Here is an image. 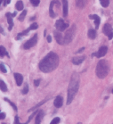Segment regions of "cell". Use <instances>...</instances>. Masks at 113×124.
I'll return each mask as SVG.
<instances>
[{
  "instance_id": "obj_28",
  "label": "cell",
  "mask_w": 113,
  "mask_h": 124,
  "mask_svg": "<svg viewBox=\"0 0 113 124\" xmlns=\"http://www.w3.org/2000/svg\"><path fill=\"white\" fill-rule=\"evenodd\" d=\"M28 85L25 84L24 85V87H23L22 91H21V93H22L23 95H26V94H28Z\"/></svg>"
},
{
  "instance_id": "obj_12",
  "label": "cell",
  "mask_w": 113,
  "mask_h": 124,
  "mask_svg": "<svg viewBox=\"0 0 113 124\" xmlns=\"http://www.w3.org/2000/svg\"><path fill=\"white\" fill-rule=\"evenodd\" d=\"M85 59V56H77V57H73L72 60H71V62L75 65H79L80 63H82L84 62Z\"/></svg>"
},
{
  "instance_id": "obj_14",
  "label": "cell",
  "mask_w": 113,
  "mask_h": 124,
  "mask_svg": "<svg viewBox=\"0 0 113 124\" xmlns=\"http://www.w3.org/2000/svg\"><path fill=\"white\" fill-rule=\"evenodd\" d=\"M90 19H93L94 21V25H95V29H98L100 25V23H101V19H100V17L98 15H96V14H92L89 16Z\"/></svg>"
},
{
  "instance_id": "obj_4",
  "label": "cell",
  "mask_w": 113,
  "mask_h": 124,
  "mask_svg": "<svg viewBox=\"0 0 113 124\" xmlns=\"http://www.w3.org/2000/svg\"><path fill=\"white\" fill-rule=\"evenodd\" d=\"M75 34H76V25L73 24L68 31H66L65 35H64V44L71 43L75 37Z\"/></svg>"
},
{
  "instance_id": "obj_33",
  "label": "cell",
  "mask_w": 113,
  "mask_h": 124,
  "mask_svg": "<svg viewBox=\"0 0 113 124\" xmlns=\"http://www.w3.org/2000/svg\"><path fill=\"white\" fill-rule=\"evenodd\" d=\"M0 70L3 72V73H6V68L5 67V65L3 64V63H0Z\"/></svg>"
},
{
  "instance_id": "obj_27",
  "label": "cell",
  "mask_w": 113,
  "mask_h": 124,
  "mask_svg": "<svg viewBox=\"0 0 113 124\" xmlns=\"http://www.w3.org/2000/svg\"><path fill=\"white\" fill-rule=\"evenodd\" d=\"M26 14H27V11H26V10H23L22 13L21 14L20 17H19V21H20V22H22V21L24 20V18L26 17Z\"/></svg>"
},
{
  "instance_id": "obj_22",
  "label": "cell",
  "mask_w": 113,
  "mask_h": 124,
  "mask_svg": "<svg viewBox=\"0 0 113 124\" xmlns=\"http://www.w3.org/2000/svg\"><path fill=\"white\" fill-rule=\"evenodd\" d=\"M15 7H16V9H17L18 11H21V10H23V3L22 1H21V0H19V1H17V3H16V5H15Z\"/></svg>"
},
{
  "instance_id": "obj_9",
  "label": "cell",
  "mask_w": 113,
  "mask_h": 124,
  "mask_svg": "<svg viewBox=\"0 0 113 124\" xmlns=\"http://www.w3.org/2000/svg\"><path fill=\"white\" fill-rule=\"evenodd\" d=\"M54 38L56 39L57 43L60 45H64V36H62L61 31H54Z\"/></svg>"
},
{
  "instance_id": "obj_7",
  "label": "cell",
  "mask_w": 113,
  "mask_h": 124,
  "mask_svg": "<svg viewBox=\"0 0 113 124\" xmlns=\"http://www.w3.org/2000/svg\"><path fill=\"white\" fill-rule=\"evenodd\" d=\"M68 27H69L68 23H64V21L62 20V19L58 20L56 23H55V28L57 29V31H61V32H62V31H65Z\"/></svg>"
},
{
  "instance_id": "obj_5",
  "label": "cell",
  "mask_w": 113,
  "mask_h": 124,
  "mask_svg": "<svg viewBox=\"0 0 113 124\" xmlns=\"http://www.w3.org/2000/svg\"><path fill=\"white\" fill-rule=\"evenodd\" d=\"M37 42V34H35V35H33V37L31 38L30 39H28L27 42L24 43L23 48L24 49H29V48L33 47L34 46H36Z\"/></svg>"
},
{
  "instance_id": "obj_10",
  "label": "cell",
  "mask_w": 113,
  "mask_h": 124,
  "mask_svg": "<svg viewBox=\"0 0 113 124\" xmlns=\"http://www.w3.org/2000/svg\"><path fill=\"white\" fill-rule=\"evenodd\" d=\"M62 14H63V16L64 17H67L68 11H69L68 0H62Z\"/></svg>"
},
{
  "instance_id": "obj_19",
  "label": "cell",
  "mask_w": 113,
  "mask_h": 124,
  "mask_svg": "<svg viewBox=\"0 0 113 124\" xmlns=\"http://www.w3.org/2000/svg\"><path fill=\"white\" fill-rule=\"evenodd\" d=\"M96 35H97V34H96L95 30H93V29H90V30L88 31L87 36L90 39H94L96 38Z\"/></svg>"
},
{
  "instance_id": "obj_43",
  "label": "cell",
  "mask_w": 113,
  "mask_h": 124,
  "mask_svg": "<svg viewBox=\"0 0 113 124\" xmlns=\"http://www.w3.org/2000/svg\"><path fill=\"white\" fill-rule=\"evenodd\" d=\"M78 124H82V123H80V122H79V123H78Z\"/></svg>"
},
{
  "instance_id": "obj_38",
  "label": "cell",
  "mask_w": 113,
  "mask_h": 124,
  "mask_svg": "<svg viewBox=\"0 0 113 124\" xmlns=\"http://www.w3.org/2000/svg\"><path fill=\"white\" fill-rule=\"evenodd\" d=\"M85 50V47H82L81 48V49H79L78 51V52H77V53H81V52H83V51Z\"/></svg>"
},
{
  "instance_id": "obj_2",
  "label": "cell",
  "mask_w": 113,
  "mask_h": 124,
  "mask_svg": "<svg viewBox=\"0 0 113 124\" xmlns=\"http://www.w3.org/2000/svg\"><path fill=\"white\" fill-rule=\"evenodd\" d=\"M79 88V75L73 73L71 76V81L68 87V96H67V104H71L74 97L77 95Z\"/></svg>"
},
{
  "instance_id": "obj_29",
  "label": "cell",
  "mask_w": 113,
  "mask_h": 124,
  "mask_svg": "<svg viewBox=\"0 0 113 124\" xmlns=\"http://www.w3.org/2000/svg\"><path fill=\"white\" fill-rule=\"evenodd\" d=\"M60 118L59 117H55V118H54L53 120H52V121L50 122V124H59L60 122Z\"/></svg>"
},
{
  "instance_id": "obj_20",
  "label": "cell",
  "mask_w": 113,
  "mask_h": 124,
  "mask_svg": "<svg viewBox=\"0 0 113 124\" xmlns=\"http://www.w3.org/2000/svg\"><path fill=\"white\" fill-rule=\"evenodd\" d=\"M88 0H77V6L79 8H84Z\"/></svg>"
},
{
  "instance_id": "obj_23",
  "label": "cell",
  "mask_w": 113,
  "mask_h": 124,
  "mask_svg": "<svg viewBox=\"0 0 113 124\" xmlns=\"http://www.w3.org/2000/svg\"><path fill=\"white\" fill-rule=\"evenodd\" d=\"M47 101V99H45V100H43L42 102H40L39 104H37V105H35L34 107H32L31 108V109H29V110H28V112H32V111H35V110H37V108L39 107V106H41V105H42V104H44L45 103V102Z\"/></svg>"
},
{
  "instance_id": "obj_17",
  "label": "cell",
  "mask_w": 113,
  "mask_h": 124,
  "mask_svg": "<svg viewBox=\"0 0 113 124\" xmlns=\"http://www.w3.org/2000/svg\"><path fill=\"white\" fill-rule=\"evenodd\" d=\"M43 117H44V112L42 110L38 111L37 116H36V121H35V124H40V121H42Z\"/></svg>"
},
{
  "instance_id": "obj_13",
  "label": "cell",
  "mask_w": 113,
  "mask_h": 124,
  "mask_svg": "<svg viewBox=\"0 0 113 124\" xmlns=\"http://www.w3.org/2000/svg\"><path fill=\"white\" fill-rule=\"evenodd\" d=\"M14 79H15V81H16V84L17 86L20 87L21 85L23 83V76L20 73H14Z\"/></svg>"
},
{
  "instance_id": "obj_34",
  "label": "cell",
  "mask_w": 113,
  "mask_h": 124,
  "mask_svg": "<svg viewBox=\"0 0 113 124\" xmlns=\"http://www.w3.org/2000/svg\"><path fill=\"white\" fill-rule=\"evenodd\" d=\"M40 81H41L40 79H36V80L34 81V86H35V87H38V86H39V84H40Z\"/></svg>"
},
{
  "instance_id": "obj_24",
  "label": "cell",
  "mask_w": 113,
  "mask_h": 124,
  "mask_svg": "<svg viewBox=\"0 0 113 124\" xmlns=\"http://www.w3.org/2000/svg\"><path fill=\"white\" fill-rule=\"evenodd\" d=\"M6 55H8L6 48L4 47L3 46H0V57H4L6 56Z\"/></svg>"
},
{
  "instance_id": "obj_44",
  "label": "cell",
  "mask_w": 113,
  "mask_h": 124,
  "mask_svg": "<svg viewBox=\"0 0 113 124\" xmlns=\"http://www.w3.org/2000/svg\"><path fill=\"white\" fill-rule=\"evenodd\" d=\"M112 94H113V89H112Z\"/></svg>"
},
{
  "instance_id": "obj_15",
  "label": "cell",
  "mask_w": 113,
  "mask_h": 124,
  "mask_svg": "<svg viewBox=\"0 0 113 124\" xmlns=\"http://www.w3.org/2000/svg\"><path fill=\"white\" fill-rule=\"evenodd\" d=\"M6 18H7V21H8V24H9L8 30H9V31H12V29H13V26H14V22H13V15H12L10 13H7V14H6Z\"/></svg>"
},
{
  "instance_id": "obj_36",
  "label": "cell",
  "mask_w": 113,
  "mask_h": 124,
  "mask_svg": "<svg viewBox=\"0 0 113 124\" xmlns=\"http://www.w3.org/2000/svg\"><path fill=\"white\" fill-rule=\"evenodd\" d=\"M10 2H11V0H6V1H5V4H4V5H5V6H6V5L10 4Z\"/></svg>"
},
{
  "instance_id": "obj_35",
  "label": "cell",
  "mask_w": 113,
  "mask_h": 124,
  "mask_svg": "<svg viewBox=\"0 0 113 124\" xmlns=\"http://www.w3.org/2000/svg\"><path fill=\"white\" fill-rule=\"evenodd\" d=\"M5 118H6V113H0V120H4Z\"/></svg>"
},
{
  "instance_id": "obj_16",
  "label": "cell",
  "mask_w": 113,
  "mask_h": 124,
  "mask_svg": "<svg viewBox=\"0 0 113 124\" xmlns=\"http://www.w3.org/2000/svg\"><path fill=\"white\" fill-rule=\"evenodd\" d=\"M54 5H55V0H53L51 2V4H50V7H49V14H50V16H51L52 18H54V17H56V15H57L54 12Z\"/></svg>"
},
{
  "instance_id": "obj_21",
  "label": "cell",
  "mask_w": 113,
  "mask_h": 124,
  "mask_svg": "<svg viewBox=\"0 0 113 124\" xmlns=\"http://www.w3.org/2000/svg\"><path fill=\"white\" fill-rule=\"evenodd\" d=\"M0 89L3 91V92H6V91H7L6 84L5 83V81H3L1 79H0Z\"/></svg>"
},
{
  "instance_id": "obj_32",
  "label": "cell",
  "mask_w": 113,
  "mask_h": 124,
  "mask_svg": "<svg viewBox=\"0 0 113 124\" xmlns=\"http://www.w3.org/2000/svg\"><path fill=\"white\" fill-rule=\"evenodd\" d=\"M29 122L28 121H27V122H25V123H23V124H28ZM14 124H21L20 122V121H19V117H18L17 115L15 116V119H14Z\"/></svg>"
},
{
  "instance_id": "obj_37",
  "label": "cell",
  "mask_w": 113,
  "mask_h": 124,
  "mask_svg": "<svg viewBox=\"0 0 113 124\" xmlns=\"http://www.w3.org/2000/svg\"><path fill=\"white\" fill-rule=\"evenodd\" d=\"M47 41L49 43H50L52 41V37H51V36H47Z\"/></svg>"
},
{
  "instance_id": "obj_8",
  "label": "cell",
  "mask_w": 113,
  "mask_h": 124,
  "mask_svg": "<svg viewBox=\"0 0 113 124\" xmlns=\"http://www.w3.org/2000/svg\"><path fill=\"white\" fill-rule=\"evenodd\" d=\"M107 52H108V47L107 46H101V47L99 48V50H98L97 53L93 54V55H95L96 57L101 58V57L104 56L105 54H107Z\"/></svg>"
},
{
  "instance_id": "obj_31",
  "label": "cell",
  "mask_w": 113,
  "mask_h": 124,
  "mask_svg": "<svg viewBox=\"0 0 113 124\" xmlns=\"http://www.w3.org/2000/svg\"><path fill=\"white\" fill-rule=\"evenodd\" d=\"M29 1H30L31 5L34 6H37L40 3V0H29Z\"/></svg>"
},
{
  "instance_id": "obj_40",
  "label": "cell",
  "mask_w": 113,
  "mask_h": 124,
  "mask_svg": "<svg viewBox=\"0 0 113 124\" xmlns=\"http://www.w3.org/2000/svg\"><path fill=\"white\" fill-rule=\"evenodd\" d=\"M16 14H16V12H14V13L12 14V15H13V17H14V16H16Z\"/></svg>"
},
{
  "instance_id": "obj_18",
  "label": "cell",
  "mask_w": 113,
  "mask_h": 124,
  "mask_svg": "<svg viewBox=\"0 0 113 124\" xmlns=\"http://www.w3.org/2000/svg\"><path fill=\"white\" fill-rule=\"evenodd\" d=\"M29 31H30V29L28 28V29H27V30H25V31H21V33H19L17 35V37H16V39L19 40V39H22L23 37L27 36V35L28 34V32H29Z\"/></svg>"
},
{
  "instance_id": "obj_30",
  "label": "cell",
  "mask_w": 113,
  "mask_h": 124,
  "mask_svg": "<svg viewBox=\"0 0 113 124\" xmlns=\"http://www.w3.org/2000/svg\"><path fill=\"white\" fill-rule=\"evenodd\" d=\"M38 28V25H37V23H33L29 26V29H30V31H34V30H37Z\"/></svg>"
},
{
  "instance_id": "obj_1",
  "label": "cell",
  "mask_w": 113,
  "mask_h": 124,
  "mask_svg": "<svg viewBox=\"0 0 113 124\" xmlns=\"http://www.w3.org/2000/svg\"><path fill=\"white\" fill-rule=\"evenodd\" d=\"M59 62V56L54 52H50L40 61L38 67L41 71L45 73H49L58 67Z\"/></svg>"
},
{
  "instance_id": "obj_6",
  "label": "cell",
  "mask_w": 113,
  "mask_h": 124,
  "mask_svg": "<svg viewBox=\"0 0 113 124\" xmlns=\"http://www.w3.org/2000/svg\"><path fill=\"white\" fill-rule=\"evenodd\" d=\"M103 33L108 37L109 39H113V29L110 24L106 23L103 26Z\"/></svg>"
},
{
  "instance_id": "obj_41",
  "label": "cell",
  "mask_w": 113,
  "mask_h": 124,
  "mask_svg": "<svg viewBox=\"0 0 113 124\" xmlns=\"http://www.w3.org/2000/svg\"><path fill=\"white\" fill-rule=\"evenodd\" d=\"M3 1H4V0H0V5H1V3H2Z\"/></svg>"
},
{
  "instance_id": "obj_25",
  "label": "cell",
  "mask_w": 113,
  "mask_h": 124,
  "mask_svg": "<svg viewBox=\"0 0 113 124\" xmlns=\"http://www.w3.org/2000/svg\"><path fill=\"white\" fill-rule=\"evenodd\" d=\"M4 100H5L6 102H7V103H9V104L11 105L12 107L14 108V110L15 111V112H17V106H16V105H15V104H14V103H13V102L10 101V100H9L8 98H4Z\"/></svg>"
},
{
  "instance_id": "obj_11",
  "label": "cell",
  "mask_w": 113,
  "mask_h": 124,
  "mask_svg": "<svg viewBox=\"0 0 113 124\" xmlns=\"http://www.w3.org/2000/svg\"><path fill=\"white\" fill-rule=\"evenodd\" d=\"M54 104L56 108L62 107V104H63V99H62V96H56V98L54 99Z\"/></svg>"
},
{
  "instance_id": "obj_42",
  "label": "cell",
  "mask_w": 113,
  "mask_h": 124,
  "mask_svg": "<svg viewBox=\"0 0 113 124\" xmlns=\"http://www.w3.org/2000/svg\"><path fill=\"white\" fill-rule=\"evenodd\" d=\"M2 124H6V123H5V122H3V123H2Z\"/></svg>"
},
{
  "instance_id": "obj_3",
  "label": "cell",
  "mask_w": 113,
  "mask_h": 124,
  "mask_svg": "<svg viewBox=\"0 0 113 124\" xmlns=\"http://www.w3.org/2000/svg\"><path fill=\"white\" fill-rule=\"evenodd\" d=\"M110 71V65L106 60H100L96 65L95 73L99 79H104Z\"/></svg>"
},
{
  "instance_id": "obj_26",
  "label": "cell",
  "mask_w": 113,
  "mask_h": 124,
  "mask_svg": "<svg viewBox=\"0 0 113 124\" xmlns=\"http://www.w3.org/2000/svg\"><path fill=\"white\" fill-rule=\"evenodd\" d=\"M100 3L102 6V7H108L110 4V0H100Z\"/></svg>"
},
{
  "instance_id": "obj_39",
  "label": "cell",
  "mask_w": 113,
  "mask_h": 124,
  "mask_svg": "<svg viewBox=\"0 0 113 124\" xmlns=\"http://www.w3.org/2000/svg\"><path fill=\"white\" fill-rule=\"evenodd\" d=\"M0 33H4V31H3V29H2L1 26H0Z\"/></svg>"
}]
</instances>
